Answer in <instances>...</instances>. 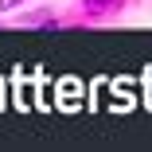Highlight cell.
<instances>
[{
	"label": "cell",
	"instance_id": "6da1fadb",
	"mask_svg": "<svg viewBox=\"0 0 152 152\" xmlns=\"http://www.w3.org/2000/svg\"><path fill=\"white\" fill-rule=\"evenodd\" d=\"M129 0H82V12H78V20L82 23H94V20H109V16H117L121 8H125Z\"/></svg>",
	"mask_w": 152,
	"mask_h": 152
},
{
	"label": "cell",
	"instance_id": "7a4b0ae2",
	"mask_svg": "<svg viewBox=\"0 0 152 152\" xmlns=\"http://www.w3.org/2000/svg\"><path fill=\"white\" fill-rule=\"evenodd\" d=\"M16 27H43V31H51V27H58V16H55L51 8L23 12V16H16Z\"/></svg>",
	"mask_w": 152,
	"mask_h": 152
},
{
	"label": "cell",
	"instance_id": "3957f363",
	"mask_svg": "<svg viewBox=\"0 0 152 152\" xmlns=\"http://www.w3.org/2000/svg\"><path fill=\"white\" fill-rule=\"evenodd\" d=\"M23 4V0H0V16H8V12H16Z\"/></svg>",
	"mask_w": 152,
	"mask_h": 152
}]
</instances>
